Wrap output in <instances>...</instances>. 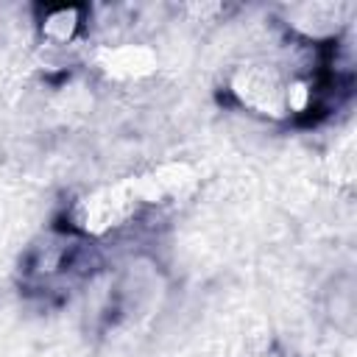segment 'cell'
<instances>
[{
	"label": "cell",
	"instance_id": "1",
	"mask_svg": "<svg viewBox=\"0 0 357 357\" xmlns=\"http://www.w3.org/2000/svg\"><path fill=\"white\" fill-rule=\"evenodd\" d=\"M75 28H78V8H59L45 20V33L59 42H67L75 33Z\"/></svg>",
	"mask_w": 357,
	"mask_h": 357
}]
</instances>
